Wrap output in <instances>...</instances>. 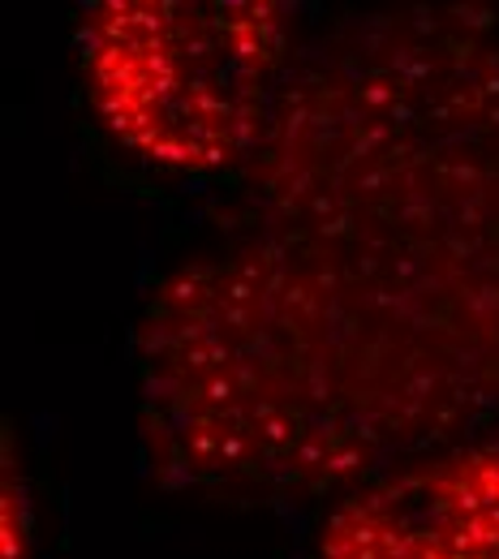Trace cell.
Instances as JSON below:
<instances>
[{
	"instance_id": "1",
	"label": "cell",
	"mask_w": 499,
	"mask_h": 559,
	"mask_svg": "<svg viewBox=\"0 0 499 559\" xmlns=\"http://www.w3.org/2000/svg\"><path fill=\"white\" fill-rule=\"evenodd\" d=\"M268 228L168 280L143 426L194 487L370 483L499 401V219L323 146L254 155Z\"/></svg>"
},
{
	"instance_id": "4",
	"label": "cell",
	"mask_w": 499,
	"mask_h": 559,
	"mask_svg": "<svg viewBox=\"0 0 499 559\" xmlns=\"http://www.w3.org/2000/svg\"><path fill=\"white\" fill-rule=\"evenodd\" d=\"M31 556V516H26V490L13 465V443L4 439V525H0V559Z\"/></svg>"
},
{
	"instance_id": "3",
	"label": "cell",
	"mask_w": 499,
	"mask_h": 559,
	"mask_svg": "<svg viewBox=\"0 0 499 559\" xmlns=\"http://www.w3.org/2000/svg\"><path fill=\"white\" fill-rule=\"evenodd\" d=\"M319 559H499V439L354 487L319 530Z\"/></svg>"
},
{
	"instance_id": "2",
	"label": "cell",
	"mask_w": 499,
	"mask_h": 559,
	"mask_svg": "<svg viewBox=\"0 0 499 559\" xmlns=\"http://www.w3.org/2000/svg\"><path fill=\"white\" fill-rule=\"evenodd\" d=\"M288 31L276 0H99L78 17L86 99L151 168L224 173L272 130Z\"/></svg>"
}]
</instances>
